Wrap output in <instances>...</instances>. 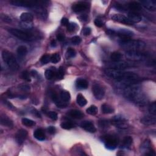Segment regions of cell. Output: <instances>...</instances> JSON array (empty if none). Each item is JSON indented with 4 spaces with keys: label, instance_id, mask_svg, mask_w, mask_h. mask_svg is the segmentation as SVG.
<instances>
[{
    "label": "cell",
    "instance_id": "obj_31",
    "mask_svg": "<svg viewBox=\"0 0 156 156\" xmlns=\"http://www.w3.org/2000/svg\"><path fill=\"white\" fill-rule=\"evenodd\" d=\"M76 102H77V104L80 106L81 107L85 106L87 103V101L86 99L85 98L84 96L81 94H78L77 95Z\"/></svg>",
    "mask_w": 156,
    "mask_h": 156
},
{
    "label": "cell",
    "instance_id": "obj_46",
    "mask_svg": "<svg viewBox=\"0 0 156 156\" xmlns=\"http://www.w3.org/2000/svg\"><path fill=\"white\" fill-rule=\"evenodd\" d=\"M48 116L50 117L51 119H52L54 121L57 120V118H58V115H57V114L56 113V112H53V111L48 112Z\"/></svg>",
    "mask_w": 156,
    "mask_h": 156
},
{
    "label": "cell",
    "instance_id": "obj_6",
    "mask_svg": "<svg viewBox=\"0 0 156 156\" xmlns=\"http://www.w3.org/2000/svg\"><path fill=\"white\" fill-rule=\"evenodd\" d=\"M8 31L15 37L24 41H31L33 38L32 34L17 29L10 28L8 29Z\"/></svg>",
    "mask_w": 156,
    "mask_h": 156
},
{
    "label": "cell",
    "instance_id": "obj_34",
    "mask_svg": "<svg viewBox=\"0 0 156 156\" xmlns=\"http://www.w3.org/2000/svg\"><path fill=\"white\" fill-rule=\"evenodd\" d=\"M61 128L63 129H67V130H69L72 129L73 128H74L75 125L73 123H71V121H63L61 124Z\"/></svg>",
    "mask_w": 156,
    "mask_h": 156
},
{
    "label": "cell",
    "instance_id": "obj_55",
    "mask_svg": "<svg viewBox=\"0 0 156 156\" xmlns=\"http://www.w3.org/2000/svg\"><path fill=\"white\" fill-rule=\"evenodd\" d=\"M32 112L33 113V114L35 115L36 116H37V118H41V115L39 113L38 111L35 109H34L32 110Z\"/></svg>",
    "mask_w": 156,
    "mask_h": 156
},
{
    "label": "cell",
    "instance_id": "obj_56",
    "mask_svg": "<svg viewBox=\"0 0 156 156\" xmlns=\"http://www.w3.org/2000/svg\"><path fill=\"white\" fill-rule=\"evenodd\" d=\"M31 75L34 77H37L38 76V73L36 70H32L31 72Z\"/></svg>",
    "mask_w": 156,
    "mask_h": 156
},
{
    "label": "cell",
    "instance_id": "obj_54",
    "mask_svg": "<svg viewBox=\"0 0 156 156\" xmlns=\"http://www.w3.org/2000/svg\"><path fill=\"white\" fill-rule=\"evenodd\" d=\"M57 39L59 42H62L65 40V36L63 34H58L57 35Z\"/></svg>",
    "mask_w": 156,
    "mask_h": 156
},
{
    "label": "cell",
    "instance_id": "obj_36",
    "mask_svg": "<svg viewBox=\"0 0 156 156\" xmlns=\"http://www.w3.org/2000/svg\"><path fill=\"white\" fill-rule=\"evenodd\" d=\"M22 124L24 126H26L28 127H32V126H34L36 125L35 121L32 120H30V119L26 118H23L22 120Z\"/></svg>",
    "mask_w": 156,
    "mask_h": 156
},
{
    "label": "cell",
    "instance_id": "obj_3",
    "mask_svg": "<svg viewBox=\"0 0 156 156\" xmlns=\"http://www.w3.org/2000/svg\"><path fill=\"white\" fill-rule=\"evenodd\" d=\"M120 44L127 51H140L144 50L146 46V44L143 41L132 40L129 38H121Z\"/></svg>",
    "mask_w": 156,
    "mask_h": 156
},
{
    "label": "cell",
    "instance_id": "obj_2",
    "mask_svg": "<svg viewBox=\"0 0 156 156\" xmlns=\"http://www.w3.org/2000/svg\"><path fill=\"white\" fill-rule=\"evenodd\" d=\"M123 95L126 99L139 106H143L147 101L144 93L139 87L132 85L126 87Z\"/></svg>",
    "mask_w": 156,
    "mask_h": 156
},
{
    "label": "cell",
    "instance_id": "obj_16",
    "mask_svg": "<svg viewBox=\"0 0 156 156\" xmlns=\"http://www.w3.org/2000/svg\"><path fill=\"white\" fill-rule=\"evenodd\" d=\"M28 136V132L24 129L19 130L15 135V140L19 145H22Z\"/></svg>",
    "mask_w": 156,
    "mask_h": 156
},
{
    "label": "cell",
    "instance_id": "obj_51",
    "mask_svg": "<svg viewBox=\"0 0 156 156\" xmlns=\"http://www.w3.org/2000/svg\"><path fill=\"white\" fill-rule=\"evenodd\" d=\"M91 29L90 28H88V27L85 28L84 29H83V31H82L83 34H84L85 36H89L90 34H91Z\"/></svg>",
    "mask_w": 156,
    "mask_h": 156
},
{
    "label": "cell",
    "instance_id": "obj_22",
    "mask_svg": "<svg viewBox=\"0 0 156 156\" xmlns=\"http://www.w3.org/2000/svg\"><path fill=\"white\" fill-rule=\"evenodd\" d=\"M156 120L155 117H153L151 116H144L143 118L141 119V123L145 125H153L155 124Z\"/></svg>",
    "mask_w": 156,
    "mask_h": 156
},
{
    "label": "cell",
    "instance_id": "obj_12",
    "mask_svg": "<svg viewBox=\"0 0 156 156\" xmlns=\"http://www.w3.org/2000/svg\"><path fill=\"white\" fill-rule=\"evenodd\" d=\"M109 67H110V68H114V69L122 70L126 69V68H128L132 67V65L126 62L118 61V62H113L112 63H110L109 65Z\"/></svg>",
    "mask_w": 156,
    "mask_h": 156
},
{
    "label": "cell",
    "instance_id": "obj_7",
    "mask_svg": "<svg viewBox=\"0 0 156 156\" xmlns=\"http://www.w3.org/2000/svg\"><path fill=\"white\" fill-rule=\"evenodd\" d=\"M46 1H26V0H12V1H10V3L12 4L13 6H20V7H34L38 5H40V4H45Z\"/></svg>",
    "mask_w": 156,
    "mask_h": 156
},
{
    "label": "cell",
    "instance_id": "obj_8",
    "mask_svg": "<svg viewBox=\"0 0 156 156\" xmlns=\"http://www.w3.org/2000/svg\"><path fill=\"white\" fill-rule=\"evenodd\" d=\"M110 123H112L115 126L119 128H126L128 126V123H127V120L122 116H115L112 119Z\"/></svg>",
    "mask_w": 156,
    "mask_h": 156
},
{
    "label": "cell",
    "instance_id": "obj_9",
    "mask_svg": "<svg viewBox=\"0 0 156 156\" xmlns=\"http://www.w3.org/2000/svg\"><path fill=\"white\" fill-rule=\"evenodd\" d=\"M126 56L128 59L130 61H141L146 58L145 54L141 51H126Z\"/></svg>",
    "mask_w": 156,
    "mask_h": 156
},
{
    "label": "cell",
    "instance_id": "obj_33",
    "mask_svg": "<svg viewBox=\"0 0 156 156\" xmlns=\"http://www.w3.org/2000/svg\"><path fill=\"white\" fill-rule=\"evenodd\" d=\"M121 57H122L121 54L119 52H112L110 55L111 60L114 62L120 61Z\"/></svg>",
    "mask_w": 156,
    "mask_h": 156
},
{
    "label": "cell",
    "instance_id": "obj_32",
    "mask_svg": "<svg viewBox=\"0 0 156 156\" xmlns=\"http://www.w3.org/2000/svg\"><path fill=\"white\" fill-rule=\"evenodd\" d=\"M60 96H61V99L62 101H63L64 102H66L69 101L71 98V96H70V93L67 91H65V90H62L61 92Z\"/></svg>",
    "mask_w": 156,
    "mask_h": 156
},
{
    "label": "cell",
    "instance_id": "obj_42",
    "mask_svg": "<svg viewBox=\"0 0 156 156\" xmlns=\"http://www.w3.org/2000/svg\"><path fill=\"white\" fill-rule=\"evenodd\" d=\"M51 56L49 54L43 55L40 58V62L43 64H46V63H48L49 62L51 61Z\"/></svg>",
    "mask_w": 156,
    "mask_h": 156
},
{
    "label": "cell",
    "instance_id": "obj_18",
    "mask_svg": "<svg viewBox=\"0 0 156 156\" xmlns=\"http://www.w3.org/2000/svg\"><path fill=\"white\" fill-rule=\"evenodd\" d=\"M51 98L52 101L55 102V104L58 107H60V108H65V107L67 106V104H66V102H64L62 100L58 99L57 95L56 93L54 91L51 92Z\"/></svg>",
    "mask_w": 156,
    "mask_h": 156
},
{
    "label": "cell",
    "instance_id": "obj_35",
    "mask_svg": "<svg viewBox=\"0 0 156 156\" xmlns=\"http://www.w3.org/2000/svg\"><path fill=\"white\" fill-rule=\"evenodd\" d=\"M27 52H28V49L25 46L22 45V46H20L18 47L17 53L20 56L23 57L26 54Z\"/></svg>",
    "mask_w": 156,
    "mask_h": 156
},
{
    "label": "cell",
    "instance_id": "obj_17",
    "mask_svg": "<svg viewBox=\"0 0 156 156\" xmlns=\"http://www.w3.org/2000/svg\"><path fill=\"white\" fill-rule=\"evenodd\" d=\"M81 128L84 129L85 130L89 132H91V133H94L96 130V129L95 127L94 124H93V123H91V122L89 121H83L81 124Z\"/></svg>",
    "mask_w": 156,
    "mask_h": 156
},
{
    "label": "cell",
    "instance_id": "obj_49",
    "mask_svg": "<svg viewBox=\"0 0 156 156\" xmlns=\"http://www.w3.org/2000/svg\"><path fill=\"white\" fill-rule=\"evenodd\" d=\"M94 23H95V25L98 28H101L104 25L103 22H102L101 19H99V18H96L95 20Z\"/></svg>",
    "mask_w": 156,
    "mask_h": 156
},
{
    "label": "cell",
    "instance_id": "obj_25",
    "mask_svg": "<svg viewBox=\"0 0 156 156\" xmlns=\"http://www.w3.org/2000/svg\"><path fill=\"white\" fill-rule=\"evenodd\" d=\"M128 7L134 11H140L142 9V6L140 3L136 1H132L128 4Z\"/></svg>",
    "mask_w": 156,
    "mask_h": 156
},
{
    "label": "cell",
    "instance_id": "obj_45",
    "mask_svg": "<svg viewBox=\"0 0 156 156\" xmlns=\"http://www.w3.org/2000/svg\"><path fill=\"white\" fill-rule=\"evenodd\" d=\"M71 42L73 45H79L81 42V38L79 36H74L71 38Z\"/></svg>",
    "mask_w": 156,
    "mask_h": 156
},
{
    "label": "cell",
    "instance_id": "obj_47",
    "mask_svg": "<svg viewBox=\"0 0 156 156\" xmlns=\"http://www.w3.org/2000/svg\"><path fill=\"white\" fill-rule=\"evenodd\" d=\"M76 28V24L75 23H70L68 24V25L67 26V30L68 32H71L75 30Z\"/></svg>",
    "mask_w": 156,
    "mask_h": 156
},
{
    "label": "cell",
    "instance_id": "obj_10",
    "mask_svg": "<svg viewBox=\"0 0 156 156\" xmlns=\"http://www.w3.org/2000/svg\"><path fill=\"white\" fill-rule=\"evenodd\" d=\"M93 93L94 95L95 98L98 100H101L103 99L105 95V91L101 85L98 84H94L92 87Z\"/></svg>",
    "mask_w": 156,
    "mask_h": 156
},
{
    "label": "cell",
    "instance_id": "obj_41",
    "mask_svg": "<svg viewBox=\"0 0 156 156\" xmlns=\"http://www.w3.org/2000/svg\"><path fill=\"white\" fill-rule=\"evenodd\" d=\"M76 52L74 49L69 48L67 51V57L68 58H73L76 56Z\"/></svg>",
    "mask_w": 156,
    "mask_h": 156
},
{
    "label": "cell",
    "instance_id": "obj_21",
    "mask_svg": "<svg viewBox=\"0 0 156 156\" xmlns=\"http://www.w3.org/2000/svg\"><path fill=\"white\" fill-rule=\"evenodd\" d=\"M128 18L134 23H139L141 21L142 17L140 15V14L136 13L135 12H130L128 13Z\"/></svg>",
    "mask_w": 156,
    "mask_h": 156
},
{
    "label": "cell",
    "instance_id": "obj_37",
    "mask_svg": "<svg viewBox=\"0 0 156 156\" xmlns=\"http://www.w3.org/2000/svg\"><path fill=\"white\" fill-rule=\"evenodd\" d=\"M86 112L90 115H95L98 113V107L94 105L91 106L89 108L87 109Z\"/></svg>",
    "mask_w": 156,
    "mask_h": 156
},
{
    "label": "cell",
    "instance_id": "obj_4",
    "mask_svg": "<svg viewBox=\"0 0 156 156\" xmlns=\"http://www.w3.org/2000/svg\"><path fill=\"white\" fill-rule=\"evenodd\" d=\"M2 57L4 62L10 69L13 71L18 70L19 65L12 52L7 50H3L2 52Z\"/></svg>",
    "mask_w": 156,
    "mask_h": 156
},
{
    "label": "cell",
    "instance_id": "obj_48",
    "mask_svg": "<svg viewBox=\"0 0 156 156\" xmlns=\"http://www.w3.org/2000/svg\"><path fill=\"white\" fill-rule=\"evenodd\" d=\"M1 18L3 22H6V23H11L12 22L11 18H10L9 16L6 15L2 14L1 15Z\"/></svg>",
    "mask_w": 156,
    "mask_h": 156
},
{
    "label": "cell",
    "instance_id": "obj_1",
    "mask_svg": "<svg viewBox=\"0 0 156 156\" xmlns=\"http://www.w3.org/2000/svg\"><path fill=\"white\" fill-rule=\"evenodd\" d=\"M105 74L111 78H113L118 81L123 82L124 84L129 83L130 85L135 84L140 81L139 75L134 73L126 72L121 70L114 69V68H106L104 70Z\"/></svg>",
    "mask_w": 156,
    "mask_h": 156
},
{
    "label": "cell",
    "instance_id": "obj_30",
    "mask_svg": "<svg viewBox=\"0 0 156 156\" xmlns=\"http://www.w3.org/2000/svg\"><path fill=\"white\" fill-rule=\"evenodd\" d=\"M101 110L102 112V113L104 114H112L114 113V109L112 108L111 106L107 104H102L101 106Z\"/></svg>",
    "mask_w": 156,
    "mask_h": 156
},
{
    "label": "cell",
    "instance_id": "obj_50",
    "mask_svg": "<svg viewBox=\"0 0 156 156\" xmlns=\"http://www.w3.org/2000/svg\"><path fill=\"white\" fill-rule=\"evenodd\" d=\"M19 89L23 91H29L30 90V87L26 84H22L19 86Z\"/></svg>",
    "mask_w": 156,
    "mask_h": 156
},
{
    "label": "cell",
    "instance_id": "obj_26",
    "mask_svg": "<svg viewBox=\"0 0 156 156\" xmlns=\"http://www.w3.org/2000/svg\"><path fill=\"white\" fill-rule=\"evenodd\" d=\"M34 17L32 15L28 12H24L20 16V20L23 22H32Z\"/></svg>",
    "mask_w": 156,
    "mask_h": 156
},
{
    "label": "cell",
    "instance_id": "obj_24",
    "mask_svg": "<svg viewBox=\"0 0 156 156\" xmlns=\"http://www.w3.org/2000/svg\"><path fill=\"white\" fill-rule=\"evenodd\" d=\"M34 136L39 141H43L45 139V134L42 129H37L34 132Z\"/></svg>",
    "mask_w": 156,
    "mask_h": 156
},
{
    "label": "cell",
    "instance_id": "obj_57",
    "mask_svg": "<svg viewBox=\"0 0 156 156\" xmlns=\"http://www.w3.org/2000/svg\"><path fill=\"white\" fill-rule=\"evenodd\" d=\"M56 46H57V43H56V40H52L51 42V46L54 48V47H56Z\"/></svg>",
    "mask_w": 156,
    "mask_h": 156
},
{
    "label": "cell",
    "instance_id": "obj_19",
    "mask_svg": "<svg viewBox=\"0 0 156 156\" xmlns=\"http://www.w3.org/2000/svg\"><path fill=\"white\" fill-rule=\"evenodd\" d=\"M88 6L85 3H77L73 5L72 9L75 12H81L87 9Z\"/></svg>",
    "mask_w": 156,
    "mask_h": 156
},
{
    "label": "cell",
    "instance_id": "obj_43",
    "mask_svg": "<svg viewBox=\"0 0 156 156\" xmlns=\"http://www.w3.org/2000/svg\"><path fill=\"white\" fill-rule=\"evenodd\" d=\"M21 77L22 79H24L28 82H31V77H30V75H29V73L28 71H24L23 72H22Z\"/></svg>",
    "mask_w": 156,
    "mask_h": 156
},
{
    "label": "cell",
    "instance_id": "obj_27",
    "mask_svg": "<svg viewBox=\"0 0 156 156\" xmlns=\"http://www.w3.org/2000/svg\"><path fill=\"white\" fill-rule=\"evenodd\" d=\"M76 86L80 89H86L89 86L88 82L83 79H79L76 81Z\"/></svg>",
    "mask_w": 156,
    "mask_h": 156
},
{
    "label": "cell",
    "instance_id": "obj_13",
    "mask_svg": "<svg viewBox=\"0 0 156 156\" xmlns=\"http://www.w3.org/2000/svg\"><path fill=\"white\" fill-rule=\"evenodd\" d=\"M141 6L150 11H155L156 10V1L154 0H143L140 3Z\"/></svg>",
    "mask_w": 156,
    "mask_h": 156
},
{
    "label": "cell",
    "instance_id": "obj_44",
    "mask_svg": "<svg viewBox=\"0 0 156 156\" xmlns=\"http://www.w3.org/2000/svg\"><path fill=\"white\" fill-rule=\"evenodd\" d=\"M149 111L151 115H153L154 116L156 115V104L155 102H153V103L149 106Z\"/></svg>",
    "mask_w": 156,
    "mask_h": 156
},
{
    "label": "cell",
    "instance_id": "obj_38",
    "mask_svg": "<svg viewBox=\"0 0 156 156\" xmlns=\"http://www.w3.org/2000/svg\"><path fill=\"white\" fill-rule=\"evenodd\" d=\"M98 124L101 128H107L110 124V121L107 120H101L99 121Z\"/></svg>",
    "mask_w": 156,
    "mask_h": 156
},
{
    "label": "cell",
    "instance_id": "obj_40",
    "mask_svg": "<svg viewBox=\"0 0 156 156\" xmlns=\"http://www.w3.org/2000/svg\"><path fill=\"white\" fill-rule=\"evenodd\" d=\"M61 61V56L59 54H54L51 57V62L53 63H57Z\"/></svg>",
    "mask_w": 156,
    "mask_h": 156
},
{
    "label": "cell",
    "instance_id": "obj_20",
    "mask_svg": "<svg viewBox=\"0 0 156 156\" xmlns=\"http://www.w3.org/2000/svg\"><path fill=\"white\" fill-rule=\"evenodd\" d=\"M68 115H69L70 117L75 119H82L83 117H84V114L80 110H71L68 112Z\"/></svg>",
    "mask_w": 156,
    "mask_h": 156
},
{
    "label": "cell",
    "instance_id": "obj_52",
    "mask_svg": "<svg viewBox=\"0 0 156 156\" xmlns=\"http://www.w3.org/2000/svg\"><path fill=\"white\" fill-rule=\"evenodd\" d=\"M48 132L51 135L54 134L56 132V128L54 126H50V127H48Z\"/></svg>",
    "mask_w": 156,
    "mask_h": 156
},
{
    "label": "cell",
    "instance_id": "obj_14",
    "mask_svg": "<svg viewBox=\"0 0 156 156\" xmlns=\"http://www.w3.org/2000/svg\"><path fill=\"white\" fill-rule=\"evenodd\" d=\"M141 151L143 152H145V155H155V153L151 149V143L148 140H145L143 144L141 146Z\"/></svg>",
    "mask_w": 156,
    "mask_h": 156
},
{
    "label": "cell",
    "instance_id": "obj_5",
    "mask_svg": "<svg viewBox=\"0 0 156 156\" xmlns=\"http://www.w3.org/2000/svg\"><path fill=\"white\" fill-rule=\"evenodd\" d=\"M106 148L110 150L115 149L119 143V139L114 135H108L102 138Z\"/></svg>",
    "mask_w": 156,
    "mask_h": 156
},
{
    "label": "cell",
    "instance_id": "obj_29",
    "mask_svg": "<svg viewBox=\"0 0 156 156\" xmlns=\"http://www.w3.org/2000/svg\"><path fill=\"white\" fill-rule=\"evenodd\" d=\"M56 71L55 68H54V69H52V68H50V69H48L45 71V77L47 79L51 80L52 78H54L55 76H56Z\"/></svg>",
    "mask_w": 156,
    "mask_h": 156
},
{
    "label": "cell",
    "instance_id": "obj_15",
    "mask_svg": "<svg viewBox=\"0 0 156 156\" xmlns=\"http://www.w3.org/2000/svg\"><path fill=\"white\" fill-rule=\"evenodd\" d=\"M34 11L36 12L37 15L43 20H45L47 18V11L42 5H38L32 7Z\"/></svg>",
    "mask_w": 156,
    "mask_h": 156
},
{
    "label": "cell",
    "instance_id": "obj_39",
    "mask_svg": "<svg viewBox=\"0 0 156 156\" xmlns=\"http://www.w3.org/2000/svg\"><path fill=\"white\" fill-rule=\"evenodd\" d=\"M56 77L58 79H62L64 77V70L62 67H60L56 73Z\"/></svg>",
    "mask_w": 156,
    "mask_h": 156
},
{
    "label": "cell",
    "instance_id": "obj_23",
    "mask_svg": "<svg viewBox=\"0 0 156 156\" xmlns=\"http://www.w3.org/2000/svg\"><path fill=\"white\" fill-rule=\"evenodd\" d=\"M0 123L3 126L9 127V128H11L12 127L13 124V121L10 119L9 117H7L6 115H1V120H0Z\"/></svg>",
    "mask_w": 156,
    "mask_h": 156
},
{
    "label": "cell",
    "instance_id": "obj_53",
    "mask_svg": "<svg viewBox=\"0 0 156 156\" xmlns=\"http://www.w3.org/2000/svg\"><path fill=\"white\" fill-rule=\"evenodd\" d=\"M69 23H70L69 21H68V20L67 18H63L61 20V24H62L63 26H67Z\"/></svg>",
    "mask_w": 156,
    "mask_h": 156
},
{
    "label": "cell",
    "instance_id": "obj_11",
    "mask_svg": "<svg viewBox=\"0 0 156 156\" xmlns=\"http://www.w3.org/2000/svg\"><path fill=\"white\" fill-rule=\"evenodd\" d=\"M112 19L114 21L118 22L122 24H126V25H132L133 23L126 17L121 14H114L112 16Z\"/></svg>",
    "mask_w": 156,
    "mask_h": 156
},
{
    "label": "cell",
    "instance_id": "obj_28",
    "mask_svg": "<svg viewBox=\"0 0 156 156\" xmlns=\"http://www.w3.org/2000/svg\"><path fill=\"white\" fill-rule=\"evenodd\" d=\"M132 138L130 136H126V137L123 139V142H122V146H123V148L128 149L130 147V146L132 143Z\"/></svg>",
    "mask_w": 156,
    "mask_h": 156
}]
</instances>
